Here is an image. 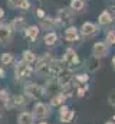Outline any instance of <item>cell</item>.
Segmentation results:
<instances>
[{
  "mask_svg": "<svg viewBox=\"0 0 115 124\" xmlns=\"http://www.w3.org/2000/svg\"><path fill=\"white\" fill-rule=\"evenodd\" d=\"M40 20H42V28H43V29H48V31H52L53 26L56 25L55 19H52V17H43V19H40Z\"/></svg>",
  "mask_w": 115,
  "mask_h": 124,
  "instance_id": "cell-21",
  "label": "cell"
},
{
  "mask_svg": "<svg viewBox=\"0 0 115 124\" xmlns=\"http://www.w3.org/2000/svg\"><path fill=\"white\" fill-rule=\"evenodd\" d=\"M9 3L13 7H19V9H29L30 7V3L28 0H9Z\"/></svg>",
  "mask_w": 115,
  "mask_h": 124,
  "instance_id": "cell-20",
  "label": "cell"
},
{
  "mask_svg": "<svg viewBox=\"0 0 115 124\" xmlns=\"http://www.w3.org/2000/svg\"><path fill=\"white\" fill-rule=\"evenodd\" d=\"M105 42H107L108 45H115V32H108Z\"/></svg>",
  "mask_w": 115,
  "mask_h": 124,
  "instance_id": "cell-27",
  "label": "cell"
},
{
  "mask_svg": "<svg viewBox=\"0 0 115 124\" xmlns=\"http://www.w3.org/2000/svg\"><path fill=\"white\" fill-rule=\"evenodd\" d=\"M85 68L89 71V72H96L99 68H101V59L99 58H96V56H92V58H89L85 63Z\"/></svg>",
  "mask_w": 115,
  "mask_h": 124,
  "instance_id": "cell-12",
  "label": "cell"
},
{
  "mask_svg": "<svg viewBox=\"0 0 115 124\" xmlns=\"http://www.w3.org/2000/svg\"><path fill=\"white\" fill-rule=\"evenodd\" d=\"M109 13H111V16H112V19H115V6H112L109 10H108Z\"/></svg>",
  "mask_w": 115,
  "mask_h": 124,
  "instance_id": "cell-29",
  "label": "cell"
},
{
  "mask_svg": "<svg viewBox=\"0 0 115 124\" xmlns=\"http://www.w3.org/2000/svg\"><path fill=\"white\" fill-rule=\"evenodd\" d=\"M3 110H4V108H3V105L0 104V120L3 118Z\"/></svg>",
  "mask_w": 115,
  "mask_h": 124,
  "instance_id": "cell-32",
  "label": "cell"
},
{
  "mask_svg": "<svg viewBox=\"0 0 115 124\" xmlns=\"http://www.w3.org/2000/svg\"><path fill=\"white\" fill-rule=\"evenodd\" d=\"M10 98H12V95H10V93L7 90H1L0 88V104L3 105V108H6V105L9 104Z\"/></svg>",
  "mask_w": 115,
  "mask_h": 124,
  "instance_id": "cell-19",
  "label": "cell"
},
{
  "mask_svg": "<svg viewBox=\"0 0 115 124\" xmlns=\"http://www.w3.org/2000/svg\"><path fill=\"white\" fill-rule=\"evenodd\" d=\"M25 35H26V38H29L32 42H35L37 39V36H39V28L37 26H29L28 29L25 31Z\"/></svg>",
  "mask_w": 115,
  "mask_h": 124,
  "instance_id": "cell-16",
  "label": "cell"
},
{
  "mask_svg": "<svg viewBox=\"0 0 115 124\" xmlns=\"http://www.w3.org/2000/svg\"><path fill=\"white\" fill-rule=\"evenodd\" d=\"M29 101H30V98H29L25 93L12 95V98H10L9 104L6 105V108H4V110H10V108H23V107H26V105L29 104Z\"/></svg>",
  "mask_w": 115,
  "mask_h": 124,
  "instance_id": "cell-5",
  "label": "cell"
},
{
  "mask_svg": "<svg viewBox=\"0 0 115 124\" xmlns=\"http://www.w3.org/2000/svg\"><path fill=\"white\" fill-rule=\"evenodd\" d=\"M4 77H6V72H4V69L0 66V78H4Z\"/></svg>",
  "mask_w": 115,
  "mask_h": 124,
  "instance_id": "cell-31",
  "label": "cell"
},
{
  "mask_svg": "<svg viewBox=\"0 0 115 124\" xmlns=\"http://www.w3.org/2000/svg\"><path fill=\"white\" fill-rule=\"evenodd\" d=\"M12 38V31L6 25H0V45H7Z\"/></svg>",
  "mask_w": 115,
  "mask_h": 124,
  "instance_id": "cell-11",
  "label": "cell"
},
{
  "mask_svg": "<svg viewBox=\"0 0 115 124\" xmlns=\"http://www.w3.org/2000/svg\"><path fill=\"white\" fill-rule=\"evenodd\" d=\"M92 55L96 56V58H104L108 55V45L104 43V42H96L93 46H92Z\"/></svg>",
  "mask_w": 115,
  "mask_h": 124,
  "instance_id": "cell-7",
  "label": "cell"
},
{
  "mask_svg": "<svg viewBox=\"0 0 115 124\" xmlns=\"http://www.w3.org/2000/svg\"><path fill=\"white\" fill-rule=\"evenodd\" d=\"M23 26H25V19L23 17H16L13 20V28L14 29H22Z\"/></svg>",
  "mask_w": 115,
  "mask_h": 124,
  "instance_id": "cell-26",
  "label": "cell"
},
{
  "mask_svg": "<svg viewBox=\"0 0 115 124\" xmlns=\"http://www.w3.org/2000/svg\"><path fill=\"white\" fill-rule=\"evenodd\" d=\"M32 114L36 120H48L52 116V105L43 101H37L32 108Z\"/></svg>",
  "mask_w": 115,
  "mask_h": 124,
  "instance_id": "cell-1",
  "label": "cell"
},
{
  "mask_svg": "<svg viewBox=\"0 0 115 124\" xmlns=\"http://www.w3.org/2000/svg\"><path fill=\"white\" fill-rule=\"evenodd\" d=\"M65 39L68 42H76V40H79V32H78V29L73 28V26L68 28L65 31Z\"/></svg>",
  "mask_w": 115,
  "mask_h": 124,
  "instance_id": "cell-13",
  "label": "cell"
},
{
  "mask_svg": "<svg viewBox=\"0 0 115 124\" xmlns=\"http://www.w3.org/2000/svg\"><path fill=\"white\" fill-rule=\"evenodd\" d=\"M59 91H60V84H59V79L58 78H49L46 81V84L43 85V95L53 97Z\"/></svg>",
  "mask_w": 115,
  "mask_h": 124,
  "instance_id": "cell-6",
  "label": "cell"
},
{
  "mask_svg": "<svg viewBox=\"0 0 115 124\" xmlns=\"http://www.w3.org/2000/svg\"><path fill=\"white\" fill-rule=\"evenodd\" d=\"M13 61H14V56H13V54H10V52H4V54H1V56H0L1 65H12Z\"/></svg>",
  "mask_w": 115,
  "mask_h": 124,
  "instance_id": "cell-23",
  "label": "cell"
},
{
  "mask_svg": "<svg viewBox=\"0 0 115 124\" xmlns=\"http://www.w3.org/2000/svg\"><path fill=\"white\" fill-rule=\"evenodd\" d=\"M75 117H76V113H75V110L69 108V105L63 104L60 107H58V120H59V123L71 124L75 120Z\"/></svg>",
  "mask_w": 115,
  "mask_h": 124,
  "instance_id": "cell-2",
  "label": "cell"
},
{
  "mask_svg": "<svg viewBox=\"0 0 115 124\" xmlns=\"http://www.w3.org/2000/svg\"><path fill=\"white\" fill-rule=\"evenodd\" d=\"M23 88L25 94L30 100H40L43 97V85H39L36 82H26Z\"/></svg>",
  "mask_w": 115,
  "mask_h": 124,
  "instance_id": "cell-4",
  "label": "cell"
},
{
  "mask_svg": "<svg viewBox=\"0 0 115 124\" xmlns=\"http://www.w3.org/2000/svg\"><path fill=\"white\" fill-rule=\"evenodd\" d=\"M98 22L101 23V25H109L111 22H112V16H111V13L108 12V10H105V12H102L101 15H99V17H98Z\"/></svg>",
  "mask_w": 115,
  "mask_h": 124,
  "instance_id": "cell-18",
  "label": "cell"
},
{
  "mask_svg": "<svg viewBox=\"0 0 115 124\" xmlns=\"http://www.w3.org/2000/svg\"><path fill=\"white\" fill-rule=\"evenodd\" d=\"M37 16H39V17H40V19H43V17H45V12H43V10H40V9H39V10H37Z\"/></svg>",
  "mask_w": 115,
  "mask_h": 124,
  "instance_id": "cell-30",
  "label": "cell"
},
{
  "mask_svg": "<svg viewBox=\"0 0 115 124\" xmlns=\"http://www.w3.org/2000/svg\"><path fill=\"white\" fill-rule=\"evenodd\" d=\"M73 81L76 85H85L89 81V77H88V74H78L73 77Z\"/></svg>",
  "mask_w": 115,
  "mask_h": 124,
  "instance_id": "cell-22",
  "label": "cell"
},
{
  "mask_svg": "<svg viewBox=\"0 0 115 124\" xmlns=\"http://www.w3.org/2000/svg\"><path fill=\"white\" fill-rule=\"evenodd\" d=\"M17 124H35V117L32 114V111H28V110H22L19 114H17Z\"/></svg>",
  "mask_w": 115,
  "mask_h": 124,
  "instance_id": "cell-8",
  "label": "cell"
},
{
  "mask_svg": "<svg viewBox=\"0 0 115 124\" xmlns=\"http://www.w3.org/2000/svg\"><path fill=\"white\" fill-rule=\"evenodd\" d=\"M88 85H78V88H76V97H79V98H82L84 95L86 94V91H88Z\"/></svg>",
  "mask_w": 115,
  "mask_h": 124,
  "instance_id": "cell-25",
  "label": "cell"
},
{
  "mask_svg": "<svg viewBox=\"0 0 115 124\" xmlns=\"http://www.w3.org/2000/svg\"><path fill=\"white\" fill-rule=\"evenodd\" d=\"M112 65H114V68H115V56L112 58Z\"/></svg>",
  "mask_w": 115,
  "mask_h": 124,
  "instance_id": "cell-36",
  "label": "cell"
},
{
  "mask_svg": "<svg viewBox=\"0 0 115 124\" xmlns=\"http://www.w3.org/2000/svg\"><path fill=\"white\" fill-rule=\"evenodd\" d=\"M71 7L73 10H76V12H82L84 7H85V3H84V0H72L71 1Z\"/></svg>",
  "mask_w": 115,
  "mask_h": 124,
  "instance_id": "cell-24",
  "label": "cell"
},
{
  "mask_svg": "<svg viewBox=\"0 0 115 124\" xmlns=\"http://www.w3.org/2000/svg\"><path fill=\"white\" fill-rule=\"evenodd\" d=\"M22 59L26 62V63H29V65H32V63H35V62L37 61V58H36L35 52H33V51H30V49L23 51V54H22Z\"/></svg>",
  "mask_w": 115,
  "mask_h": 124,
  "instance_id": "cell-15",
  "label": "cell"
},
{
  "mask_svg": "<svg viewBox=\"0 0 115 124\" xmlns=\"http://www.w3.org/2000/svg\"><path fill=\"white\" fill-rule=\"evenodd\" d=\"M72 20H73V19H72V15L69 13L68 9H60V10L58 12V22H59V25L65 26V25L71 23Z\"/></svg>",
  "mask_w": 115,
  "mask_h": 124,
  "instance_id": "cell-9",
  "label": "cell"
},
{
  "mask_svg": "<svg viewBox=\"0 0 115 124\" xmlns=\"http://www.w3.org/2000/svg\"><path fill=\"white\" fill-rule=\"evenodd\" d=\"M33 72H35V68H32V65L26 63L23 59L14 65V77L17 81L25 79V78H30V75Z\"/></svg>",
  "mask_w": 115,
  "mask_h": 124,
  "instance_id": "cell-3",
  "label": "cell"
},
{
  "mask_svg": "<svg viewBox=\"0 0 115 124\" xmlns=\"http://www.w3.org/2000/svg\"><path fill=\"white\" fill-rule=\"evenodd\" d=\"M43 42H45V45H48V46H53V45H56L58 43V35L55 33V32H49V33H46L45 38H43Z\"/></svg>",
  "mask_w": 115,
  "mask_h": 124,
  "instance_id": "cell-17",
  "label": "cell"
},
{
  "mask_svg": "<svg viewBox=\"0 0 115 124\" xmlns=\"http://www.w3.org/2000/svg\"><path fill=\"white\" fill-rule=\"evenodd\" d=\"M66 100H68V95L65 93H62V91H59L58 94H55L52 98H50V105L52 107H60V105H63V104H66Z\"/></svg>",
  "mask_w": 115,
  "mask_h": 124,
  "instance_id": "cell-10",
  "label": "cell"
},
{
  "mask_svg": "<svg viewBox=\"0 0 115 124\" xmlns=\"http://www.w3.org/2000/svg\"><path fill=\"white\" fill-rule=\"evenodd\" d=\"M105 124H115V121H112V120H109V121H107Z\"/></svg>",
  "mask_w": 115,
  "mask_h": 124,
  "instance_id": "cell-35",
  "label": "cell"
},
{
  "mask_svg": "<svg viewBox=\"0 0 115 124\" xmlns=\"http://www.w3.org/2000/svg\"><path fill=\"white\" fill-rule=\"evenodd\" d=\"M108 102H109L112 107H115V90H112L111 93L108 94Z\"/></svg>",
  "mask_w": 115,
  "mask_h": 124,
  "instance_id": "cell-28",
  "label": "cell"
},
{
  "mask_svg": "<svg viewBox=\"0 0 115 124\" xmlns=\"http://www.w3.org/2000/svg\"><path fill=\"white\" fill-rule=\"evenodd\" d=\"M96 26L93 25V23H91V22H86V23H84L82 25V29H81V32H82V35L84 36H93V35H96Z\"/></svg>",
  "mask_w": 115,
  "mask_h": 124,
  "instance_id": "cell-14",
  "label": "cell"
},
{
  "mask_svg": "<svg viewBox=\"0 0 115 124\" xmlns=\"http://www.w3.org/2000/svg\"><path fill=\"white\" fill-rule=\"evenodd\" d=\"M37 124H50V123H48L46 120H39V123Z\"/></svg>",
  "mask_w": 115,
  "mask_h": 124,
  "instance_id": "cell-33",
  "label": "cell"
},
{
  "mask_svg": "<svg viewBox=\"0 0 115 124\" xmlns=\"http://www.w3.org/2000/svg\"><path fill=\"white\" fill-rule=\"evenodd\" d=\"M3 15H4V12H3V9H0V19L3 17Z\"/></svg>",
  "mask_w": 115,
  "mask_h": 124,
  "instance_id": "cell-34",
  "label": "cell"
}]
</instances>
